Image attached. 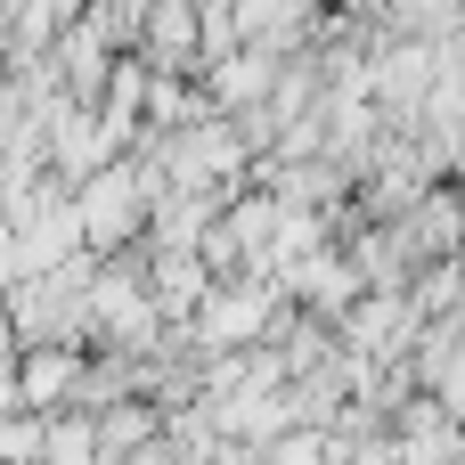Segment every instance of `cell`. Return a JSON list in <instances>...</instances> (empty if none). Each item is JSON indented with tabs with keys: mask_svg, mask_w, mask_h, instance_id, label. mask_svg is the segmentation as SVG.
<instances>
[{
	"mask_svg": "<svg viewBox=\"0 0 465 465\" xmlns=\"http://www.w3.org/2000/svg\"><path fill=\"white\" fill-rule=\"evenodd\" d=\"M74 196V221H82V253H123V245H139V229H147V188H139V172H131V155H114V163H98L82 188H65Z\"/></svg>",
	"mask_w": 465,
	"mask_h": 465,
	"instance_id": "6da1fadb",
	"label": "cell"
},
{
	"mask_svg": "<svg viewBox=\"0 0 465 465\" xmlns=\"http://www.w3.org/2000/svg\"><path fill=\"white\" fill-rule=\"evenodd\" d=\"M74 384H82V351L74 343H25V360H16V409L57 417V409H74Z\"/></svg>",
	"mask_w": 465,
	"mask_h": 465,
	"instance_id": "7a4b0ae2",
	"label": "cell"
}]
</instances>
